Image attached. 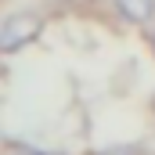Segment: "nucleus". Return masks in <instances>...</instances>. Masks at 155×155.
Wrapping results in <instances>:
<instances>
[{
	"label": "nucleus",
	"mask_w": 155,
	"mask_h": 155,
	"mask_svg": "<svg viewBox=\"0 0 155 155\" xmlns=\"http://www.w3.org/2000/svg\"><path fill=\"white\" fill-rule=\"evenodd\" d=\"M152 108H155V97H152Z\"/></svg>",
	"instance_id": "6"
},
{
	"label": "nucleus",
	"mask_w": 155,
	"mask_h": 155,
	"mask_svg": "<svg viewBox=\"0 0 155 155\" xmlns=\"http://www.w3.org/2000/svg\"><path fill=\"white\" fill-rule=\"evenodd\" d=\"M11 155H47V152H40V148H29V144H15V148H11Z\"/></svg>",
	"instance_id": "4"
},
{
	"label": "nucleus",
	"mask_w": 155,
	"mask_h": 155,
	"mask_svg": "<svg viewBox=\"0 0 155 155\" xmlns=\"http://www.w3.org/2000/svg\"><path fill=\"white\" fill-rule=\"evenodd\" d=\"M152 47H155V33H152Z\"/></svg>",
	"instance_id": "5"
},
{
	"label": "nucleus",
	"mask_w": 155,
	"mask_h": 155,
	"mask_svg": "<svg viewBox=\"0 0 155 155\" xmlns=\"http://www.w3.org/2000/svg\"><path fill=\"white\" fill-rule=\"evenodd\" d=\"M43 29V18L36 11H18V15H7L0 22V54H18L22 47H29Z\"/></svg>",
	"instance_id": "1"
},
{
	"label": "nucleus",
	"mask_w": 155,
	"mask_h": 155,
	"mask_svg": "<svg viewBox=\"0 0 155 155\" xmlns=\"http://www.w3.org/2000/svg\"><path fill=\"white\" fill-rule=\"evenodd\" d=\"M97 155H141L134 144H112V148H105V152H97Z\"/></svg>",
	"instance_id": "3"
},
{
	"label": "nucleus",
	"mask_w": 155,
	"mask_h": 155,
	"mask_svg": "<svg viewBox=\"0 0 155 155\" xmlns=\"http://www.w3.org/2000/svg\"><path fill=\"white\" fill-rule=\"evenodd\" d=\"M112 7L130 25H148L155 18V0H112Z\"/></svg>",
	"instance_id": "2"
}]
</instances>
